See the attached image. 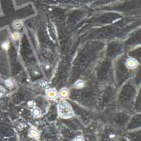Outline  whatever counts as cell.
<instances>
[{
	"label": "cell",
	"mask_w": 141,
	"mask_h": 141,
	"mask_svg": "<svg viewBox=\"0 0 141 141\" xmlns=\"http://www.w3.org/2000/svg\"><path fill=\"white\" fill-rule=\"evenodd\" d=\"M58 116L62 118L69 119L74 116V110L72 106L65 100H61L58 104Z\"/></svg>",
	"instance_id": "cell-1"
},
{
	"label": "cell",
	"mask_w": 141,
	"mask_h": 141,
	"mask_svg": "<svg viewBox=\"0 0 141 141\" xmlns=\"http://www.w3.org/2000/svg\"><path fill=\"white\" fill-rule=\"evenodd\" d=\"M125 65L128 69L129 70H134L138 66V60L133 57H128L125 61Z\"/></svg>",
	"instance_id": "cell-2"
},
{
	"label": "cell",
	"mask_w": 141,
	"mask_h": 141,
	"mask_svg": "<svg viewBox=\"0 0 141 141\" xmlns=\"http://www.w3.org/2000/svg\"><path fill=\"white\" fill-rule=\"evenodd\" d=\"M46 97L50 100H55L58 99V93L55 89H49L46 91Z\"/></svg>",
	"instance_id": "cell-3"
},
{
	"label": "cell",
	"mask_w": 141,
	"mask_h": 141,
	"mask_svg": "<svg viewBox=\"0 0 141 141\" xmlns=\"http://www.w3.org/2000/svg\"><path fill=\"white\" fill-rule=\"evenodd\" d=\"M48 32H49L50 38H52L53 41L57 40V30H56L54 25L50 22L48 24Z\"/></svg>",
	"instance_id": "cell-4"
},
{
	"label": "cell",
	"mask_w": 141,
	"mask_h": 141,
	"mask_svg": "<svg viewBox=\"0 0 141 141\" xmlns=\"http://www.w3.org/2000/svg\"><path fill=\"white\" fill-rule=\"evenodd\" d=\"M29 136L33 138H36V139H38L40 137V132L36 128H31L29 131Z\"/></svg>",
	"instance_id": "cell-5"
},
{
	"label": "cell",
	"mask_w": 141,
	"mask_h": 141,
	"mask_svg": "<svg viewBox=\"0 0 141 141\" xmlns=\"http://www.w3.org/2000/svg\"><path fill=\"white\" fill-rule=\"evenodd\" d=\"M58 95L61 97L62 99H67L69 96V90L67 87H63V89H60Z\"/></svg>",
	"instance_id": "cell-6"
},
{
	"label": "cell",
	"mask_w": 141,
	"mask_h": 141,
	"mask_svg": "<svg viewBox=\"0 0 141 141\" xmlns=\"http://www.w3.org/2000/svg\"><path fill=\"white\" fill-rule=\"evenodd\" d=\"M31 114H32V116L34 117L38 118L42 116V111H41V109H39L38 107H36L35 106V107H33L32 110H31Z\"/></svg>",
	"instance_id": "cell-7"
},
{
	"label": "cell",
	"mask_w": 141,
	"mask_h": 141,
	"mask_svg": "<svg viewBox=\"0 0 141 141\" xmlns=\"http://www.w3.org/2000/svg\"><path fill=\"white\" fill-rule=\"evenodd\" d=\"M84 86H86V82H84L83 80H81V79L77 80V81L74 82V87H76V89H83Z\"/></svg>",
	"instance_id": "cell-8"
},
{
	"label": "cell",
	"mask_w": 141,
	"mask_h": 141,
	"mask_svg": "<svg viewBox=\"0 0 141 141\" xmlns=\"http://www.w3.org/2000/svg\"><path fill=\"white\" fill-rule=\"evenodd\" d=\"M22 26H23V23L21 21L15 20L13 22V27L15 29V30H19L20 28H22Z\"/></svg>",
	"instance_id": "cell-9"
},
{
	"label": "cell",
	"mask_w": 141,
	"mask_h": 141,
	"mask_svg": "<svg viewBox=\"0 0 141 141\" xmlns=\"http://www.w3.org/2000/svg\"><path fill=\"white\" fill-rule=\"evenodd\" d=\"M5 85L8 87H9V89H13V87H14V81L11 78L6 79L5 80Z\"/></svg>",
	"instance_id": "cell-10"
},
{
	"label": "cell",
	"mask_w": 141,
	"mask_h": 141,
	"mask_svg": "<svg viewBox=\"0 0 141 141\" xmlns=\"http://www.w3.org/2000/svg\"><path fill=\"white\" fill-rule=\"evenodd\" d=\"M11 38L14 41H17L20 38V33L18 32V31H15V32H13L11 34Z\"/></svg>",
	"instance_id": "cell-11"
},
{
	"label": "cell",
	"mask_w": 141,
	"mask_h": 141,
	"mask_svg": "<svg viewBox=\"0 0 141 141\" xmlns=\"http://www.w3.org/2000/svg\"><path fill=\"white\" fill-rule=\"evenodd\" d=\"M2 48H4V50H8L9 48V43L8 41H5V42H4L2 43Z\"/></svg>",
	"instance_id": "cell-12"
},
{
	"label": "cell",
	"mask_w": 141,
	"mask_h": 141,
	"mask_svg": "<svg viewBox=\"0 0 141 141\" xmlns=\"http://www.w3.org/2000/svg\"><path fill=\"white\" fill-rule=\"evenodd\" d=\"M5 92H6L5 87L4 86H0V95H3V94H5Z\"/></svg>",
	"instance_id": "cell-13"
},
{
	"label": "cell",
	"mask_w": 141,
	"mask_h": 141,
	"mask_svg": "<svg viewBox=\"0 0 141 141\" xmlns=\"http://www.w3.org/2000/svg\"><path fill=\"white\" fill-rule=\"evenodd\" d=\"M73 141H84V139L82 136H77V137H75L74 138V140Z\"/></svg>",
	"instance_id": "cell-14"
},
{
	"label": "cell",
	"mask_w": 141,
	"mask_h": 141,
	"mask_svg": "<svg viewBox=\"0 0 141 141\" xmlns=\"http://www.w3.org/2000/svg\"><path fill=\"white\" fill-rule=\"evenodd\" d=\"M28 106L29 107H31V108H33V107H35V103H34L33 101H30V102H28Z\"/></svg>",
	"instance_id": "cell-15"
}]
</instances>
